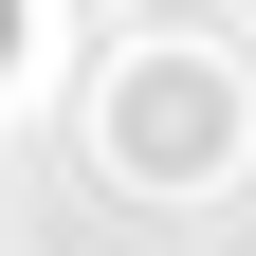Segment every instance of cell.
Wrapping results in <instances>:
<instances>
[{"mask_svg":"<svg viewBox=\"0 0 256 256\" xmlns=\"http://www.w3.org/2000/svg\"><path fill=\"white\" fill-rule=\"evenodd\" d=\"M128 165H220V92L183 74V92H146V128H128Z\"/></svg>","mask_w":256,"mask_h":256,"instance_id":"obj_1","label":"cell"}]
</instances>
